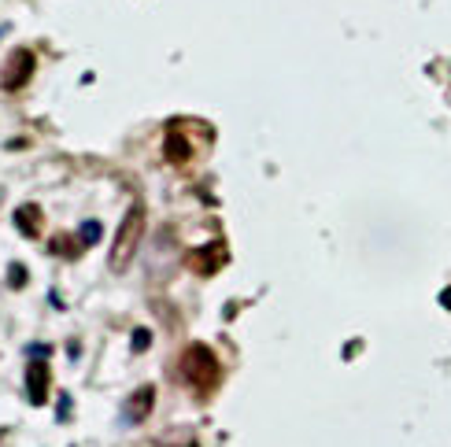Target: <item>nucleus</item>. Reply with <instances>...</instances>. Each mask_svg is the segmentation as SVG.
I'll return each mask as SVG.
<instances>
[{
    "label": "nucleus",
    "mask_w": 451,
    "mask_h": 447,
    "mask_svg": "<svg viewBox=\"0 0 451 447\" xmlns=\"http://www.w3.org/2000/svg\"><path fill=\"white\" fill-rule=\"evenodd\" d=\"M181 377L185 385L196 392V396H211L214 385H219L222 370H219V355L208 344H189L181 351Z\"/></svg>",
    "instance_id": "nucleus-1"
},
{
    "label": "nucleus",
    "mask_w": 451,
    "mask_h": 447,
    "mask_svg": "<svg viewBox=\"0 0 451 447\" xmlns=\"http://www.w3.org/2000/svg\"><path fill=\"white\" fill-rule=\"evenodd\" d=\"M141 237H145V207L134 204L130 211H126L122 226H119V237H115V244H111V255H107V266H111V274H122L126 266L134 263Z\"/></svg>",
    "instance_id": "nucleus-2"
},
{
    "label": "nucleus",
    "mask_w": 451,
    "mask_h": 447,
    "mask_svg": "<svg viewBox=\"0 0 451 447\" xmlns=\"http://www.w3.org/2000/svg\"><path fill=\"white\" fill-rule=\"evenodd\" d=\"M34 67H37L34 52H30V48H15L12 56H8V63H4V74H0V85H4L8 93L23 89V85H26L30 78H34Z\"/></svg>",
    "instance_id": "nucleus-3"
},
{
    "label": "nucleus",
    "mask_w": 451,
    "mask_h": 447,
    "mask_svg": "<svg viewBox=\"0 0 451 447\" xmlns=\"http://www.w3.org/2000/svg\"><path fill=\"white\" fill-rule=\"evenodd\" d=\"M226 259H230V251H226V244H219V240H211V244H203V248L185 251V263L200 274V278H211L214 270H222Z\"/></svg>",
    "instance_id": "nucleus-4"
},
{
    "label": "nucleus",
    "mask_w": 451,
    "mask_h": 447,
    "mask_svg": "<svg viewBox=\"0 0 451 447\" xmlns=\"http://www.w3.org/2000/svg\"><path fill=\"white\" fill-rule=\"evenodd\" d=\"M26 396L34 407H45L48 403V363H30L26 370Z\"/></svg>",
    "instance_id": "nucleus-5"
},
{
    "label": "nucleus",
    "mask_w": 451,
    "mask_h": 447,
    "mask_svg": "<svg viewBox=\"0 0 451 447\" xmlns=\"http://www.w3.org/2000/svg\"><path fill=\"white\" fill-rule=\"evenodd\" d=\"M152 407H156V388L152 385H141L130 399H126V418H130L134 425H141V421H148Z\"/></svg>",
    "instance_id": "nucleus-6"
},
{
    "label": "nucleus",
    "mask_w": 451,
    "mask_h": 447,
    "mask_svg": "<svg viewBox=\"0 0 451 447\" xmlns=\"http://www.w3.org/2000/svg\"><path fill=\"white\" fill-rule=\"evenodd\" d=\"M163 155L170 159V163H189L192 159V144L185 141V133H181L178 126L163 137Z\"/></svg>",
    "instance_id": "nucleus-7"
},
{
    "label": "nucleus",
    "mask_w": 451,
    "mask_h": 447,
    "mask_svg": "<svg viewBox=\"0 0 451 447\" xmlns=\"http://www.w3.org/2000/svg\"><path fill=\"white\" fill-rule=\"evenodd\" d=\"M15 229L23 233V237H37L41 233V211L34 204H23L15 211Z\"/></svg>",
    "instance_id": "nucleus-8"
},
{
    "label": "nucleus",
    "mask_w": 451,
    "mask_h": 447,
    "mask_svg": "<svg viewBox=\"0 0 451 447\" xmlns=\"http://www.w3.org/2000/svg\"><path fill=\"white\" fill-rule=\"evenodd\" d=\"M78 251H82V240H74V237H56L52 240V255H67V259H74Z\"/></svg>",
    "instance_id": "nucleus-9"
},
{
    "label": "nucleus",
    "mask_w": 451,
    "mask_h": 447,
    "mask_svg": "<svg viewBox=\"0 0 451 447\" xmlns=\"http://www.w3.org/2000/svg\"><path fill=\"white\" fill-rule=\"evenodd\" d=\"M100 222H82V229H78V240H82V248H89V244L100 240Z\"/></svg>",
    "instance_id": "nucleus-10"
},
{
    "label": "nucleus",
    "mask_w": 451,
    "mask_h": 447,
    "mask_svg": "<svg viewBox=\"0 0 451 447\" xmlns=\"http://www.w3.org/2000/svg\"><path fill=\"white\" fill-rule=\"evenodd\" d=\"M8 274H12V289H23V285H26V266L23 263H12V270H8Z\"/></svg>",
    "instance_id": "nucleus-11"
},
{
    "label": "nucleus",
    "mask_w": 451,
    "mask_h": 447,
    "mask_svg": "<svg viewBox=\"0 0 451 447\" xmlns=\"http://www.w3.org/2000/svg\"><path fill=\"white\" fill-rule=\"evenodd\" d=\"M148 344H152V333L148 329H134V351H148Z\"/></svg>",
    "instance_id": "nucleus-12"
},
{
    "label": "nucleus",
    "mask_w": 451,
    "mask_h": 447,
    "mask_svg": "<svg viewBox=\"0 0 451 447\" xmlns=\"http://www.w3.org/2000/svg\"><path fill=\"white\" fill-rule=\"evenodd\" d=\"M67 414H71V396H63L59 399V421H67Z\"/></svg>",
    "instance_id": "nucleus-13"
},
{
    "label": "nucleus",
    "mask_w": 451,
    "mask_h": 447,
    "mask_svg": "<svg viewBox=\"0 0 451 447\" xmlns=\"http://www.w3.org/2000/svg\"><path fill=\"white\" fill-rule=\"evenodd\" d=\"M440 303H444V307H451V289H448V292H440Z\"/></svg>",
    "instance_id": "nucleus-14"
}]
</instances>
